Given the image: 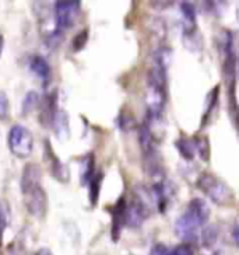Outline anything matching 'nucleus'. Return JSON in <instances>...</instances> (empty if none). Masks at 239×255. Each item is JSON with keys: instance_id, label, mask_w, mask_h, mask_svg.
Listing matches in <instances>:
<instances>
[{"instance_id": "nucleus-14", "label": "nucleus", "mask_w": 239, "mask_h": 255, "mask_svg": "<svg viewBox=\"0 0 239 255\" xmlns=\"http://www.w3.org/2000/svg\"><path fill=\"white\" fill-rule=\"evenodd\" d=\"M139 143H140L142 150L147 156L154 154V151H156V136L153 135V132L150 130V128L147 127L146 122L139 127Z\"/></svg>"}, {"instance_id": "nucleus-13", "label": "nucleus", "mask_w": 239, "mask_h": 255, "mask_svg": "<svg viewBox=\"0 0 239 255\" xmlns=\"http://www.w3.org/2000/svg\"><path fill=\"white\" fill-rule=\"evenodd\" d=\"M94 174H95V156L94 153H87L80 161V184L88 185Z\"/></svg>"}, {"instance_id": "nucleus-17", "label": "nucleus", "mask_w": 239, "mask_h": 255, "mask_svg": "<svg viewBox=\"0 0 239 255\" xmlns=\"http://www.w3.org/2000/svg\"><path fill=\"white\" fill-rule=\"evenodd\" d=\"M153 62L154 65L153 66H157V68L164 69L168 72V69L171 66L172 62V49L168 46H161L158 48L156 52L153 53Z\"/></svg>"}, {"instance_id": "nucleus-16", "label": "nucleus", "mask_w": 239, "mask_h": 255, "mask_svg": "<svg viewBox=\"0 0 239 255\" xmlns=\"http://www.w3.org/2000/svg\"><path fill=\"white\" fill-rule=\"evenodd\" d=\"M175 147L179 151L180 157L185 161H193L194 156H196V149H194L193 139H187V137H179L175 142Z\"/></svg>"}, {"instance_id": "nucleus-19", "label": "nucleus", "mask_w": 239, "mask_h": 255, "mask_svg": "<svg viewBox=\"0 0 239 255\" xmlns=\"http://www.w3.org/2000/svg\"><path fill=\"white\" fill-rule=\"evenodd\" d=\"M194 149L196 154L202 158L203 161H209L210 160V142L207 136H197L193 137Z\"/></svg>"}, {"instance_id": "nucleus-28", "label": "nucleus", "mask_w": 239, "mask_h": 255, "mask_svg": "<svg viewBox=\"0 0 239 255\" xmlns=\"http://www.w3.org/2000/svg\"><path fill=\"white\" fill-rule=\"evenodd\" d=\"M35 255H53L52 251L49 250V248H41V250H38Z\"/></svg>"}, {"instance_id": "nucleus-6", "label": "nucleus", "mask_w": 239, "mask_h": 255, "mask_svg": "<svg viewBox=\"0 0 239 255\" xmlns=\"http://www.w3.org/2000/svg\"><path fill=\"white\" fill-rule=\"evenodd\" d=\"M175 192H176V189L173 187V184L168 180L158 181L151 185V191H150L151 201L156 203L159 213L166 212L169 203L172 202V199L175 196Z\"/></svg>"}, {"instance_id": "nucleus-11", "label": "nucleus", "mask_w": 239, "mask_h": 255, "mask_svg": "<svg viewBox=\"0 0 239 255\" xmlns=\"http://www.w3.org/2000/svg\"><path fill=\"white\" fill-rule=\"evenodd\" d=\"M28 69H30L31 73L35 76L37 79H39L44 84H46L51 80L52 68H51V65L48 63V60L44 56H41V55L31 56L30 60H28Z\"/></svg>"}, {"instance_id": "nucleus-15", "label": "nucleus", "mask_w": 239, "mask_h": 255, "mask_svg": "<svg viewBox=\"0 0 239 255\" xmlns=\"http://www.w3.org/2000/svg\"><path fill=\"white\" fill-rule=\"evenodd\" d=\"M102 181H104V173L98 171V173L94 174V177L88 182V199H90L91 206H97L98 205Z\"/></svg>"}, {"instance_id": "nucleus-21", "label": "nucleus", "mask_w": 239, "mask_h": 255, "mask_svg": "<svg viewBox=\"0 0 239 255\" xmlns=\"http://www.w3.org/2000/svg\"><path fill=\"white\" fill-rule=\"evenodd\" d=\"M116 125L122 132H129V130H132L137 127L135 117L127 111H120L118 118H116Z\"/></svg>"}, {"instance_id": "nucleus-9", "label": "nucleus", "mask_w": 239, "mask_h": 255, "mask_svg": "<svg viewBox=\"0 0 239 255\" xmlns=\"http://www.w3.org/2000/svg\"><path fill=\"white\" fill-rule=\"evenodd\" d=\"M126 205L127 199L126 196H120L118 199V202L115 203L111 209V215H112V240H119L120 232L122 229L126 226Z\"/></svg>"}, {"instance_id": "nucleus-26", "label": "nucleus", "mask_w": 239, "mask_h": 255, "mask_svg": "<svg viewBox=\"0 0 239 255\" xmlns=\"http://www.w3.org/2000/svg\"><path fill=\"white\" fill-rule=\"evenodd\" d=\"M6 227H7V213H6V209L3 208V205L0 203V241L3 239Z\"/></svg>"}, {"instance_id": "nucleus-5", "label": "nucleus", "mask_w": 239, "mask_h": 255, "mask_svg": "<svg viewBox=\"0 0 239 255\" xmlns=\"http://www.w3.org/2000/svg\"><path fill=\"white\" fill-rule=\"evenodd\" d=\"M23 195L25 209L28 210L31 216L37 219L44 218L48 212V196H46L45 189L42 188V185L31 189Z\"/></svg>"}, {"instance_id": "nucleus-23", "label": "nucleus", "mask_w": 239, "mask_h": 255, "mask_svg": "<svg viewBox=\"0 0 239 255\" xmlns=\"http://www.w3.org/2000/svg\"><path fill=\"white\" fill-rule=\"evenodd\" d=\"M88 41V28H84V30L79 31L75 35V38L72 39V48L75 52H80L82 48L85 46Z\"/></svg>"}, {"instance_id": "nucleus-24", "label": "nucleus", "mask_w": 239, "mask_h": 255, "mask_svg": "<svg viewBox=\"0 0 239 255\" xmlns=\"http://www.w3.org/2000/svg\"><path fill=\"white\" fill-rule=\"evenodd\" d=\"M218 229H217L216 226H209V227H206L204 229V232H203V240H204V244H211V243H214L217 240V236H218V232H217Z\"/></svg>"}, {"instance_id": "nucleus-25", "label": "nucleus", "mask_w": 239, "mask_h": 255, "mask_svg": "<svg viewBox=\"0 0 239 255\" xmlns=\"http://www.w3.org/2000/svg\"><path fill=\"white\" fill-rule=\"evenodd\" d=\"M168 255H193V248L190 244H179L175 248H172L171 251H168Z\"/></svg>"}, {"instance_id": "nucleus-20", "label": "nucleus", "mask_w": 239, "mask_h": 255, "mask_svg": "<svg viewBox=\"0 0 239 255\" xmlns=\"http://www.w3.org/2000/svg\"><path fill=\"white\" fill-rule=\"evenodd\" d=\"M218 94H220V86H216V87L209 93V97H207V107H206V113L203 115L202 127L204 124H207V121L210 120V117L213 115V111L216 110L217 104H218Z\"/></svg>"}, {"instance_id": "nucleus-1", "label": "nucleus", "mask_w": 239, "mask_h": 255, "mask_svg": "<svg viewBox=\"0 0 239 255\" xmlns=\"http://www.w3.org/2000/svg\"><path fill=\"white\" fill-rule=\"evenodd\" d=\"M211 209L210 205L203 198H193L186 210L180 215L178 220L175 222V233L180 240L186 244L189 241L196 240L199 230L209 222Z\"/></svg>"}, {"instance_id": "nucleus-2", "label": "nucleus", "mask_w": 239, "mask_h": 255, "mask_svg": "<svg viewBox=\"0 0 239 255\" xmlns=\"http://www.w3.org/2000/svg\"><path fill=\"white\" fill-rule=\"evenodd\" d=\"M196 187L213 203L223 208H231L237 202L235 191L225 181L211 173H202L196 180Z\"/></svg>"}, {"instance_id": "nucleus-3", "label": "nucleus", "mask_w": 239, "mask_h": 255, "mask_svg": "<svg viewBox=\"0 0 239 255\" xmlns=\"http://www.w3.org/2000/svg\"><path fill=\"white\" fill-rule=\"evenodd\" d=\"M7 144L13 156L27 158L34 149V136L28 128L15 124L8 130Z\"/></svg>"}, {"instance_id": "nucleus-27", "label": "nucleus", "mask_w": 239, "mask_h": 255, "mask_svg": "<svg viewBox=\"0 0 239 255\" xmlns=\"http://www.w3.org/2000/svg\"><path fill=\"white\" fill-rule=\"evenodd\" d=\"M150 255H168V248L164 244H156L151 248Z\"/></svg>"}, {"instance_id": "nucleus-4", "label": "nucleus", "mask_w": 239, "mask_h": 255, "mask_svg": "<svg viewBox=\"0 0 239 255\" xmlns=\"http://www.w3.org/2000/svg\"><path fill=\"white\" fill-rule=\"evenodd\" d=\"M81 11V3L80 1H56L53 8V18L56 30L63 31L72 28Z\"/></svg>"}, {"instance_id": "nucleus-22", "label": "nucleus", "mask_w": 239, "mask_h": 255, "mask_svg": "<svg viewBox=\"0 0 239 255\" xmlns=\"http://www.w3.org/2000/svg\"><path fill=\"white\" fill-rule=\"evenodd\" d=\"M10 114H11V108H10V100H8L7 93L0 90V121L7 122L10 120Z\"/></svg>"}, {"instance_id": "nucleus-29", "label": "nucleus", "mask_w": 239, "mask_h": 255, "mask_svg": "<svg viewBox=\"0 0 239 255\" xmlns=\"http://www.w3.org/2000/svg\"><path fill=\"white\" fill-rule=\"evenodd\" d=\"M3 46H4V38L3 35H0V55L3 52Z\"/></svg>"}, {"instance_id": "nucleus-18", "label": "nucleus", "mask_w": 239, "mask_h": 255, "mask_svg": "<svg viewBox=\"0 0 239 255\" xmlns=\"http://www.w3.org/2000/svg\"><path fill=\"white\" fill-rule=\"evenodd\" d=\"M39 104H41V98H39L38 91H27L23 98V103H21V114L23 115H30L31 113H34L37 110Z\"/></svg>"}, {"instance_id": "nucleus-7", "label": "nucleus", "mask_w": 239, "mask_h": 255, "mask_svg": "<svg viewBox=\"0 0 239 255\" xmlns=\"http://www.w3.org/2000/svg\"><path fill=\"white\" fill-rule=\"evenodd\" d=\"M45 157L48 160V164H49V168H51V174L55 180H58L59 182H63V184H68L69 180H70V174H69L68 165L65 164L62 160H60L55 153H53L52 146L49 140H45Z\"/></svg>"}, {"instance_id": "nucleus-10", "label": "nucleus", "mask_w": 239, "mask_h": 255, "mask_svg": "<svg viewBox=\"0 0 239 255\" xmlns=\"http://www.w3.org/2000/svg\"><path fill=\"white\" fill-rule=\"evenodd\" d=\"M49 127L52 128L56 137L59 140H62V142H66L69 137H70V122H69L68 113L65 110L58 108L55 111Z\"/></svg>"}, {"instance_id": "nucleus-12", "label": "nucleus", "mask_w": 239, "mask_h": 255, "mask_svg": "<svg viewBox=\"0 0 239 255\" xmlns=\"http://www.w3.org/2000/svg\"><path fill=\"white\" fill-rule=\"evenodd\" d=\"M180 14H182V21H183V34H190L196 31V10L194 6L189 1L180 3Z\"/></svg>"}, {"instance_id": "nucleus-8", "label": "nucleus", "mask_w": 239, "mask_h": 255, "mask_svg": "<svg viewBox=\"0 0 239 255\" xmlns=\"http://www.w3.org/2000/svg\"><path fill=\"white\" fill-rule=\"evenodd\" d=\"M42 182V170L41 167L35 163H27L24 165L23 174H21V181H20V187L21 192L25 194L34 188L41 187Z\"/></svg>"}]
</instances>
